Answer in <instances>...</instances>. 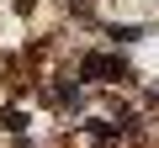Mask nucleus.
Returning a JSON list of instances; mask_svg holds the SVG:
<instances>
[{"label": "nucleus", "instance_id": "f257e3e1", "mask_svg": "<svg viewBox=\"0 0 159 148\" xmlns=\"http://www.w3.org/2000/svg\"><path fill=\"white\" fill-rule=\"evenodd\" d=\"M80 74H85V80H117L122 63H117V58H106V53H90L85 63H80Z\"/></svg>", "mask_w": 159, "mask_h": 148}]
</instances>
